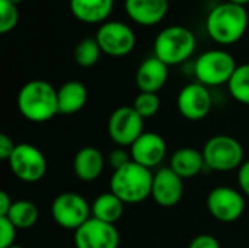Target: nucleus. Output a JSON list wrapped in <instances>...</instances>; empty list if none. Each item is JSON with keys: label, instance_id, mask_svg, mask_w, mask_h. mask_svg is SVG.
<instances>
[{"label": "nucleus", "instance_id": "nucleus-1", "mask_svg": "<svg viewBox=\"0 0 249 248\" xmlns=\"http://www.w3.org/2000/svg\"><path fill=\"white\" fill-rule=\"evenodd\" d=\"M249 15L245 6L223 1L212 7L206 19L209 37L219 45L236 44L248 29Z\"/></svg>", "mask_w": 249, "mask_h": 248}, {"label": "nucleus", "instance_id": "nucleus-2", "mask_svg": "<svg viewBox=\"0 0 249 248\" xmlns=\"http://www.w3.org/2000/svg\"><path fill=\"white\" fill-rule=\"evenodd\" d=\"M16 105L23 118L31 123H45L60 114L57 89L42 79L26 82L18 92Z\"/></svg>", "mask_w": 249, "mask_h": 248}, {"label": "nucleus", "instance_id": "nucleus-3", "mask_svg": "<svg viewBox=\"0 0 249 248\" xmlns=\"http://www.w3.org/2000/svg\"><path fill=\"white\" fill-rule=\"evenodd\" d=\"M152 170L131 161L125 167L112 171L109 191L118 196L125 205H139L152 196Z\"/></svg>", "mask_w": 249, "mask_h": 248}, {"label": "nucleus", "instance_id": "nucleus-4", "mask_svg": "<svg viewBox=\"0 0 249 248\" xmlns=\"http://www.w3.org/2000/svg\"><path fill=\"white\" fill-rule=\"evenodd\" d=\"M197 39L194 32L182 25H171L162 29L153 42V56L168 66L187 61L196 51Z\"/></svg>", "mask_w": 249, "mask_h": 248}, {"label": "nucleus", "instance_id": "nucleus-5", "mask_svg": "<svg viewBox=\"0 0 249 248\" xmlns=\"http://www.w3.org/2000/svg\"><path fill=\"white\" fill-rule=\"evenodd\" d=\"M236 67V60L231 53L219 48L207 50L194 61V76L198 83L207 88H214L228 85Z\"/></svg>", "mask_w": 249, "mask_h": 248}, {"label": "nucleus", "instance_id": "nucleus-6", "mask_svg": "<svg viewBox=\"0 0 249 248\" xmlns=\"http://www.w3.org/2000/svg\"><path fill=\"white\" fill-rule=\"evenodd\" d=\"M201 152L206 161V167L219 172L239 170L245 162L242 143L228 134H217L210 137L204 143Z\"/></svg>", "mask_w": 249, "mask_h": 248}, {"label": "nucleus", "instance_id": "nucleus-7", "mask_svg": "<svg viewBox=\"0 0 249 248\" xmlns=\"http://www.w3.org/2000/svg\"><path fill=\"white\" fill-rule=\"evenodd\" d=\"M51 216L58 227L76 231L92 218V210L83 196L67 191L58 194L53 200Z\"/></svg>", "mask_w": 249, "mask_h": 248}, {"label": "nucleus", "instance_id": "nucleus-8", "mask_svg": "<svg viewBox=\"0 0 249 248\" xmlns=\"http://www.w3.org/2000/svg\"><path fill=\"white\" fill-rule=\"evenodd\" d=\"M13 175L23 183H38L47 174V158L34 145H16L12 156L7 161Z\"/></svg>", "mask_w": 249, "mask_h": 248}, {"label": "nucleus", "instance_id": "nucleus-9", "mask_svg": "<svg viewBox=\"0 0 249 248\" xmlns=\"http://www.w3.org/2000/svg\"><path fill=\"white\" fill-rule=\"evenodd\" d=\"M144 133V118L131 107L123 105L112 111L108 120V134L121 148H130Z\"/></svg>", "mask_w": 249, "mask_h": 248}, {"label": "nucleus", "instance_id": "nucleus-10", "mask_svg": "<svg viewBox=\"0 0 249 248\" xmlns=\"http://www.w3.org/2000/svg\"><path fill=\"white\" fill-rule=\"evenodd\" d=\"M102 53L109 57H125L136 47V34L121 20L104 22L95 35Z\"/></svg>", "mask_w": 249, "mask_h": 248}, {"label": "nucleus", "instance_id": "nucleus-11", "mask_svg": "<svg viewBox=\"0 0 249 248\" xmlns=\"http://www.w3.org/2000/svg\"><path fill=\"white\" fill-rule=\"evenodd\" d=\"M245 196L241 190L229 186L214 187L207 196V210L219 222L232 224L245 212Z\"/></svg>", "mask_w": 249, "mask_h": 248}, {"label": "nucleus", "instance_id": "nucleus-12", "mask_svg": "<svg viewBox=\"0 0 249 248\" xmlns=\"http://www.w3.org/2000/svg\"><path fill=\"white\" fill-rule=\"evenodd\" d=\"M179 114L188 121H200L206 118L213 107V99L207 86L194 82L185 85L177 98Z\"/></svg>", "mask_w": 249, "mask_h": 248}, {"label": "nucleus", "instance_id": "nucleus-13", "mask_svg": "<svg viewBox=\"0 0 249 248\" xmlns=\"http://www.w3.org/2000/svg\"><path fill=\"white\" fill-rule=\"evenodd\" d=\"M76 248H118L120 232L115 225L90 218L74 231Z\"/></svg>", "mask_w": 249, "mask_h": 248}, {"label": "nucleus", "instance_id": "nucleus-14", "mask_svg": "<svg viewBox=\"0 0 249 248\" xmlns=\"http://www.w3.org/2000/svg\"><path fill=\"white\" fill-rule=\"evenodd\" d=\"M131 159L149 170L159 167L166 156V142L165 139L153 132H144L130 148Z\"/></svg>", "mask_w": 249, "mask_h": 248}, {"label": "nucleus", "instance_id": "nucleus-15", "mask_svg": "<svg viewBox=\"0 0 249 248\" xmlns=\"http://www.w3.org/2000/svg\"><path fill=\"white\" fill-rule=\"evenodd\" d=\"M184 196V180L169 167L160 168L153 174L152 197L162 208H172Z\"/></svg>", "mask_w": 249, "mask_h": 248}, {"label": "nucleus", "instance_id": "nucleus-16", "mask_svg": "<svg viewBox=\"0 0 249 248\" xmlns=\"http://www.w3.org/2000/svg\"><path fill=\"white\" fill-rule=\"evenodd\" d=\"M124 10L134 23L153 26L166 16L169 0H124Z\"/></svg>", "mask_w": 249, "mask_h": 248}, {"label": "nucleus", "instance_id": "nucleus-17", "mask_svg": "<svg viewBox=\"0 0 249 248\" xmlns=\"http://www.w3.org/2000/svg\"><path fill=\"white\" fill-rule=\"evenodd\" d=\"M169 66L152 56L144 58L136 72V85L140 92L158 94L168 82Z\"/></svg>", "mask_w": 249, "mask_h": 248}, {"label": "nucleus", "instance_id": "nucleus-18", "mask_svg": "<svg viewBox=\"0 0 249 248\" xmlns=\"http://www.w3.org/2000/svg\"><path fill=\"white\" fill-rule=\"evenodd\" d=\"M105 168V156L104 153L93 146H85L77 151L73 159V171L74 175L85 183L95 181L101 177Z\"/></svg>", "mask_w": 249, "mask_h": 248}, {"label": "nucleus", "instance_id": "nucleus-19", "mask_svg": "<svg viewBox=\"0 0 249 248\" xmlns=\"http://www.w3.org/2000/svg\"><path fill=\"white\" fill-rule=\"evenodd\" d=\"M69 6L77 20L89 25H102L112 12L114 0H69Z\"/></svg>", "mask_w": 249, "mask_h": 248}, {"label": "nucleus", "instance_id": "nucleus-20", "mask_svg": "<svg viewBox=\"0 0 249 248\" xmlns=\"http://www.w3.org/2000/svg\"><path fill=\"white\" fill-rule=\"evenodd\" d=\"M169 168L182 180H190L203 172L206 168V161L201 151L194 148H181L172 153Z\"/></svg>", "mask_w": 249, "mask_h": 248}, {"label": "nucleus", "instance_id": "nucleus-21", "mask_svg": "<svg viewBox=\"0 0 249 248\" xmlns=\"http://www.w3.org/2000/svg\"><path fill=\"white\" fill-rule=\"evenodd\" d=\"M57 98L60 114H76L88 102V89L79 80H69L57 89Z\"/></svg>", "mask_w": 249, "mask_h": 248}, {"label": "nucleus", "instance_id": "nucleus-22", "mask_svg": "<svg viewBox=\"0 0 249 248\" xmlns=\"http://www.w3.org/2000/svg\"><path fill=\"white\" fill-rule=\"evenodd\" d=\"M124 206L125 203L112 191L102 193L90 205L92 218L115 225L124 213Z\"/></svg>", "mask_w": 249, "mask_h": 248}, {"label": "nucleus", "instance_id": "nucleus-23", "mask_svg": "<svg viewBox=\"0 0 249 248\" xmlns=\"http://www.w3.org/2000/svg\"><path fill=\"white\" fill-rule=\"evenodd\" d=\"M6 218L18 228V229H29L36 225L39 218V210L35 203L31 200H16L13 202Z\"/></svg>", "mask_w": 249, "mask_h": 248}, {"label": "nucleus", "instance_id": "nucleus-24", "mask_svg": "<svg viewBox=\"0 0 249 248\" xmlns=\"http://www.w3.org/2000/svg\"><path fill=\"white\" fill-rule=\"evenodd\" d=\"M228 89L235 101L249 105V63L239 64L236 67L228 83Z\"/></svg>", "mask_w": 249, "mask_h": 248}, {"label": "nucleus", "instance_id": "nucleus-25", "mask_svg": "<svg viewBox=\"0 0 249 248\" xmlns=\"http://www.w3.org/2000/svg\"><path fill=\"white\" fill-rule=\"evenodd\" d=\"M102 54V50L96 41V38H83L77 42L74 48V61L80 67H92L99 61V57Z\"/></svg>", "mask_w": 249, "mask_h": 248}, {"label": "nucleus", "instance_id": "nucleus-26", "mask_svg": "<svg viewBox=\"0 0 249 248\" xmlns=\"http://www.w3.org/2000/svg\"><path fill=\"white\" fill-rule=\"evenodd\" d=\"M133 108L144 120L152 118L160 110V98L158 94H153V92H139V95L134 98Z\"/></svg>", "mask_w": 249, "mask_h": 248}, {"label": "nucleus", "instance_id": "nucleus-27", "mask_svg": "<svg viewBox=\"0 0 249 248\" xmlns=\"http://www.w3.org/2000/svg\"><path fill=\"white\" fill-rule=\"evenodd\" d=\"M19 22L18 4L10 0H0V34L12 32Z\"/></svg>", "mask_w": 249, "mask_h": 248}, {"label": "nucleus", "instance_id": "nucleus-28", "mask_svg": "<svg viewBox=\"0 0 249 248\" xmlns=\"http://www.w3.org/2000/svg\"><path fill=\"white\" fill-rule=\"evenodd\" d=\"M133 159H131L130 151H127L125 148H121V146H117L115 149H112L107 156V164L112 168V171H117V170L125 167Z\"/></svg>", "mask_w": 249, "mask_h": 248}, {"label": "nucleus", "instance_id": "nucleus-29", "mask_svg": "<svg viewBox=\"0 0 249 248\" xmlns=\"http://www.w3.org/2000/svg\"><path fill=\"white\" fill-rule=\"evenodd\" d=\"M18 228L6 218L0 216V248H7L15 244Z\"/></svg>", "mask_w": 249, "mask_h": 248}, {"label": "nucleus", "instance_id": "nucleus-30", "mask_svg": "<svg viewBox=\"0 0 249 248\" xmlns=\"http://www.w3.org/2000/svg\"><path fill=\"white\" fill-rule=\"evenodd\" d=\"M188 248H222L220 243L217 241L216 237L210 234H200L197 235L191 243Z\"/></svg>", "mask_w": 249, "mask_h": 248}, {"label": "nucleus", "instance_id": "nucleus-31", "mask_svg": "<svg viewBox=\"0 0 249 248\" xmlns=\"http://www.w3.org/2000/svg\"><path fill=\"white\" fill-rule=\"evenodd\" d=\"M238 184L244 196L249 197V159L245 161L238 170Z\"/></svg>", "mask_w": 249, "mask_h": 248}, {"label": "nucleus", "instance_id": "nucleus-32", "mask_svg": "<svg viewBox=\"0 0 249 248\" xmlns=\"http://www.w3.org/2000/svg\"><path fill=\"white\" fill-rule=\"evenodd\" d=\"M15 148L16 145L12 140V137H9L7 134H0V158L3 161H9Z\"/></svg>", "mask_w": 249, "mask_h": 248}, {"label": "nucleus", "instance_id": "nucleus-33", "mask_svg": "<svg viewBox=\"0 0 249 248\" xmlns=\"http://www.w3.org/2000/svg\"><path fill=\"white\" fill-rule=\"evenodd\" d=\"M13 202L6 191H0V216H6L12 208Z\"/></svg>", "mask_w": 249, "mask_h": 248}, {"label": "nucleus", "instance_id": "nucleus-34", "mask_svg": "<svg viewBox=\"0 0 249 248\" xmlns=\"http://www.w3.org/2000/svg\"><path fill=\"white\" fill-rule=\"evenodd\" d=\"M226 1H231V3H235V4H241V6H247L249 3V0H226Z\"/></svg>", "mask_w": 249, "mask_h": 248}, {"label": "nucleus", "instance_id": "nucleus-35", "mask_svg": "<svg viewBox=\"0 0 249 248\" xmlns=\"http://www.w3.org/2000/svg\"><path fill=\"white\" fill-rule=\"evenodd\" d=\"M12 3H15V4H19V3H22L23 0H10Z\"/></svg>", "mask_w": 249, "mask_h": 248}, {"label": "nucleus", "instance_id": "nucleus-36", "mask_svg": "<svg viewBox=\"0 0 249 248\" xmlns=\"http://www.w3.org/2000/svg\"><path fill=\"white\" fill-rule=\"evenodd\" d=\"M7 248H25V247H22V246H16V244H13V246H10V247H7Z\"/></svg>", "mask_w": 249, "mask_h": 248}]
</instances>
